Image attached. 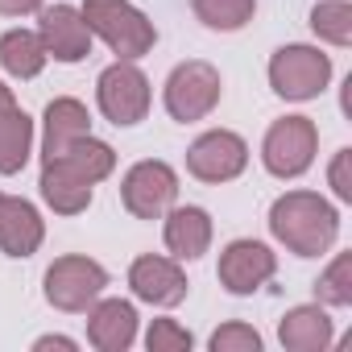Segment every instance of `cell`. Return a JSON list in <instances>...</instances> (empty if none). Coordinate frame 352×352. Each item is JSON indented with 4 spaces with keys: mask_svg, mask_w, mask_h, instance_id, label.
<instances>
[{
    "mask_svg": "<svg viewBox=\"0 0 352 352\" xmlns=\"http://www.w3.org/2000/svg\"><path fill=\"white\" fill-rule=\"evenodd\" d=\"M270 232L294 257H323L340 236V212L315 191H286L270 208Z\"/></svg>",
    "mask_w": 352,
    "mask_h": 352,
    "instance_id": "1",
    "label": "cell"
},
{
    "mask_svg": "<svg viewBox=\"0 0 352 352\" xmlns=\"http://www.w3.org/2000/svg\"><path fill=\"white\" fill-rule=\"evenodd\" d=\"M79 13H83L87 30H91V38H100L124 63L145 58L153 50V42H157L153 21L137 5H129V0H83Z\"/></svg>",
    "mask_w": 352,
    "mask_h": 352,
    "instance_id": "2",
    "label": "cell"
},
{
    "mask_svg": "<svg viewBox=\"0 0 352 352\" xmlns=\"http://www.w3.org/2000/svg\"><path fill=\"white\" fill-rule=\"evenodd\" d=\"M220 96H224V79H220V71H216L212 63H204V58L179 63V67L170 71V79H166V91H162L166 112L179 120V124H191V120L212 116L216 104H220Z\"/></svg>",
    "mask_w": 352,
    "mask_h": 352,
    "instance_id": "3",
    "label": "cell"
},
{
    "mask_svg": "<svg viewBox=\"0 0 352 352\" xmlns=\"http://www.w3.org/2000/svg\"><path fill=\"white\" fill-rule=\"evenodd\" d=\"M149 100H153V91H149V79H145V71L137 63L116 58L96 79V104H100L104 120H112L116 129L141 124L149 116Z\"/></svg>",
    "mask_w": 352,
    "mask_h": 352,
    "instance_id": "4",
    "label": "cell"
},
{
    "mask_svg": "<svg viewBox=\"0 0 352 352\" xmlns=\"http://www.w3.org/2000/svg\"><path fill=\"white\" fill-rule=\"evenodd\" d=\"M319 153V129L311 116H282L270 124L265 141H261V162L274 179H298L311 170Z\"/></svg>",
    "mask_w": 352,
    "mask_h": 352,
    "instance_id": "5",
    "label": "cell"
},
{
    "mask_svg": "<svg viewBox=\"0 0 352 352\" xmlns=\"http://www.w3.org/2000/svg\"><path fill=\"white\" fill-rule=\"evenodd\" d=\"M174 199H179V174L162 157H145L129 166L124 183H120V204L133 220H162Z\"/></svg>",
    "mask_w": 352,
    "mask_h": 352,
    "instance_id": "6",
    "label": "cell"
},
{
    "mask_svg": "<svg viewBox=\"0 0 352 352\" xmlns=\"http://www.w3.org/2000/svg\"><path fill=\"white\" fill-rule=\"evenodd\" d=\"M331 83V58L319 50V46H282L274 58H270V87L274 96L282 100H315L323 87Z\"/></svg>",
    "mask_w": 352,
    "mask_h": 352,
    "instance_id": "7",
    "label": "cell"
},
{
    "mask_svg": "<svg viewBox=\"0 0 352 352\" xmlns=\"http://www.w3.org/2000/svg\"><path fill=\"white\" fill-rule=\"evenodd\" d=\"M108 286V270L83 253H67L46 270V302L67 315H83Z\"/></svg>",
    "mask_w": 352,
    "mask_h": 352,
    "instance_id": "8",
    "label": "cell"
},
{
    "mask_svg": "<svg viewBox=\"0 0 352 352\" xmlns=\"http://www.w3.org/2000/svg\"><path fill=\"white\" fill-rule=\"evenodd\" d=\"M245 166H249V145L232 129H212L195 137L187 149V170L199 183H232L245 174Z\"/></svg>",
    "mask_w": 352,
    "mask_h": 352,
    "instance_id": "9",
    "label": "cell"
},
{
    "mask_svg": "<svg viewBox=\"0 0 352 352\" xmlns=\"http://www.w3.org/2000/svg\"><path fill=\"white\" fill-rule=\"evenodd\" d=\"M274 274H278V253L270 245H261V241H249V236L224 245L220 265H216V278H220V286L228 294H253Z\"/></svg>",
    "mask_w": 352,
    "mask_h": 352,
    "instance_id": "10",
    "label": "cell"
},
{
    "mask_svg": "<svg viewBox=\"0 0 352 352\" xmlns=\"http://www.w3.org/2000/svg\"><path fill=\"white\" fill-rule=\"evenodd\" d=\"M38 38H42L46 58H54V63H83V58L91 54V30H87L83 13L71 9V5L42 9V17H38Z\"/></svg>",
    "mask_w": 352,
    "mask_h": 352,
    "instance_id": "11",
    "label": "cell"
},
{
    "mask_svg": "<svg viewBox=\"0 0 352 352\" xmlns=\"http://www.w3.org/2000/svg\"><path fill=\"white\" fill-rule=\"evenodd\" d=\"M129 286L149 307H179L187 298V290H191L179 261L174 257H153V253H145V257H137L129 265Z\"/></svg>",
    "mask_w": 352,
    "mask_h": 352,
    "instance_id": "12",
    "label": "cell"
},
{
    "mask_svg": "<svg viewBox=\"0 0 352 352\" xmlns=\"http://www.w3.org/2000/svg\"><path fill=\"white\" fill-rule=\"evenodd\" d=\"M87 340L100 352H129L137 340V307L124 298H96L87 307Z\"/></svg>",
    "mask_w": 352,
    "mask_h": 352,
    "instance_id": "13",
    "label": "cell"
},
{
    "mask_svg": "<svg viewBox=\"0 0 352 352\" xmlns=\"http://www.w3.org/2000/svg\"><path fill=\"white\" fill-rule=\"evenodd\" d=\"M46 241V224L38 208L21 195L0 199V253L5 257H34Z\"/></svg>",
    "mask_w": 352,
    "mask_h": 352,
    "instance_id": "14",
    "label": "cell"
},
{
    "mask_svg": "<svg viewBox=\"0 0 352 352\" xmlns=\"http://www.w3.org/2000/svg\"><path fill=\"white\" fill-rule=\"evenodd\" d=\"M38 187H42L46 208L58 212V216L87 212L91 208V195H96V187L83 179V174H75L63 157H42V179H38Z\"/></svg>",
    "mask_w": 352,
    "mask_h": 352,
    "instance_id": "15",
    "label": "cell"
},
{
    "mask_svg": "<svg viewBox=\"0 0 352 352\" xmlns=\"http://www.w3.org/2000/svg\"><path fill=\"white\" fill-rule=\"evenodd\" d=\"M166 249L174 253V261H199L212 249V216L204 208H170L166 224H162Z\"/></svg>",
    "mask_w": 352,
    "mask_h": 352,
    "instance_id": "16",
    "label": "cell"
},
{
    "mask_svg": "<svg viewBox=\"0 0 352 352\" xmlns=\"http://www.w3.org/2000/svg\"><path fill=\"white\" fill-rule=\"evenodd\" d=\"M278 340H282L286 352H323L336 340V323L319 302L290 307L282 315V323H278Z\"/></svg>",
    "mask_w": 352,
    "mask_h": 352,
    "instance_id": "17",
    "label": "cell"
},
{
    "mask_svg": "<svg viewBox=\"0 0 352 352\" xmlns=\"http://www.w3.org/2000/svg\"><path fill=\"white\" fill-rule=\"evenodd\" d=\"M42 124H46V129H42V157H54V153H63L75 137H87V133H91L87 108H83L79 100H71V96L50 100Z\"/></svg>",
    "mask_w": 352,
    "mask_h": 352,
    "instance_id": "18",
    "label": "cell"
},
{
    "mask_svg": "<svg viewBox=\"0 0 352 352\" xmlns=\"http://www.w3.org/2000/svg\"><path fill=\"white\" fill-rule=\"evenodd\" d=\"M34 149V120L13 104L0 112V174H21Z\"/></svg>",
    "mask_w": 352,
    "mask_h": 352,
    "instance_id": "19",
    "label": "cell"
},
{
    "mask_svg": "<svg viewBox=\"0 0 352 352\" xmlns=\"http://www.w3.org/2000/svg\"><path fill=\"white\" fill-rule=\"evenodd\" d=\"M0 67H5L13 79H38L42 67H46L42 38L34 30H9V34H0Z\"/></svg>",
    "mask_w": 352,
    "mask_h": 352,
    "instance_id": "20",
    "label": "cell"
},
{
    "mask_svg": "<svg viewBox=\"0 0 352 352\" xmlns=\"http://www.w3.org/2000/svg\"><path fill=\"white\" fill-rule=\"evenodd\" d=\"M54 157H63L75 174H83V179L96 187V183H104L108 174L116 170V149L108 145V141H100V137H75L63 153H54Z\"/></svg>",
    "mask_w": 352,
    "mask_h": 352,
    "instance_id": "21",
    "label": "cell"
},
{
    "mask_svg": "<svg viewBox=\"0 0 352 352\" xmlns=\"http://www.w3.org/2000/svg\"><path fill=\"white\" fill-rule=\"evenodd\" d=\"M257 0H195V17L216 34H236L253 21Z\"/></svg>",
    "mask_w": 352,
    "mask_h": 352,
    "instance_id": "22",
    "label": "cell"
},
{
    "mask_svg": "<svg viewBox=\"0 0 352 352\" xmlns=\"http://www.w3.org/2000/svg\"><path fill=\"white\" fill-rule=\"evenodd\" d=\"M311 30L327 46H340V50L352 46V9H348V0H323V5H315Z\"/></svg>",
    "mask_w": 352,
    "mask_h": 352,
    "instance_id": "23",
    "label": "cell"
},
{
    "mask_svg": "<svg viewBox=\"0 0 352 352\" xmlns=\"http://www.w3.org/2000/svg\"><path fill=\"white\" fill-rule=\"evenodd\" d=\"M315 298L323 307H352V253L331 257V265L315 282Z\"/></svg>",
    "mask_w": 352,
    "mask_h": 352,
    "instance_id": "24",
    "label": "cell"
},
{
    "mask_svg": "<svg viewBox=\"0 0 352 352\" xmlns=\"http://www.w3.org/2000/svg\"><path fill=\"white\" fill-rule=\"evenodd\" d=\"M191 331L183 323H174V319H153L149 331H145V348L149 352H191Z\"/></svg>",
    "mask_w": 352,
    "mask_h": 352,
    "instance_id": "25",
    "label": "cell"
},
{
    "mask_svg": "<svg viewBox=\"0 0 352 352\" xmlns=\"http://www.w3.org/2000/svg\"><path fill=\"white\" fill-rule=\"evenodd\" d=\"M212 352H261V336L249 323H224L212 331Z\"/></svg>",
    "mask_w": 352,
    "mask_h": 352,
    "instance_id": "26",
    "label": "cell"
},
{
    "mask_svg": "<svg viewBox=\"0 0 352 352\" xmlns=\"http://www.w3.org/2000/svg\"><path fill=\"white\" fill-rule=\"evenodd\" d=\"M348 166H352V149H340L331 157V170H327V183H331L340 204H352V174H348Z\"/></svg>",
    "mask_w": 352,
    "mask_h": 352,
    "instance_id": "27",
    "label": "cell"
},
{
    "mask_svg": "<svg viewBox=\"0 0 352 352\" xmlns=\"http://www.w3.org/2000/svg\"><path fill=\"white\" fill-rule=\"evenodd\" d=\"M46 0H0V17H30V13H42Z\"/></svg>",
    "mask_w": 352,
    "mask_h": 352,
    "instance_id": "28",
    "label": "cell"
},
{
    "mask_svg": "<svg viewBox=\"0 0 352 352\" xmlns=\"http://www.w3.org/2000/svg\"><path fill=\"white\" fill-rule=\"evenodd\" d=\"M34 348H38V352H46V348H63V352H75L79 344H75L71 336H42V340H34Z\"/></svg>",
    "mask_w": 352,
    "mask_h": 352,
    "instance_id": "29",
    "label": "cell"
},
{
    "mask_svg": "<svg viewBox=\"0 0 352 352\" xmlns=\"http://www.w3.org/2000/svg\"><path fill=\"white\" fill-rule=\"evenodd\" d=\"M13 104H17V100H13V91H9L5 83H0V112H5V108H13Z\"/></svg>",
    "mask_w": 352,
    "mask_h": 352,
    "instance_id": "30",
    "label": "cell"
},
{
    "mask_svg": "<svg viewBox=\"0 0 352 352\" xmlns=\"http://www.w3.org/2000/svg\"><path fill=\"white\" fill-rule=\"evenodd\" d=\"M0 199H5V195H0Z\"/></svg>",
    "mask_w": 352,
    "mask_h": 352,
    "instance_id": "31",
    "label": "cell"
}]
</instances>
